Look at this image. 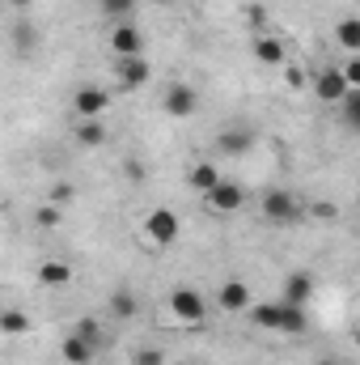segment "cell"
<instances>
[{
	"label": "cell",
	"mask_w": 360,
	"mask_h": 365,
	"mask_svg": "<svg viewBox=\"0 0 360 365\" xmlns=\"http://www.w3.org/2000/svg\"><path fill=\"white\" fill-rule=\"evenodd\" d=\"M259 212H263L268 225H297V221H305V204L288 187H271L263 195V204H259Z\"/></svg>",
	"instance_id": "cell-1"
},
{
	"label": "cell",
	"mask_w": 360,
	"mask_h": 365,
	"mask_svg": "<svg viewBox=\"0 0 360 365\" xmlns=\"http://www.w3.org/2000/svg\"><path fill=\"white\" fill-rule=\"evenodd\" d=\"M170 314L186 323V327H203L208 323V302H203V293L199 289H191V284H182L170 293Z\"/></svg>",
	"instance_id": "cell-2"
},
{
	"label": "cell",
	"mask_w": 360,
	"mask_h": 365,
	"mask_svg": "<svg viewBox=\"0 0 360 365\" xmlns=\"http://www.w3.org/2000/svg\"><path fill=\"white\" fill-rule=\"evenodd\" d=\"M144 234H149V242L153 247H174L182 234V221L174 208H153L149 217H144Z\"/></svg>",
	"instance_id": "cell-3"
},
{
	"label": "cell",
	"mask_w": 360,
	"mask_h": 365,
	"mask_svg": "<svg viewBox=\"0 0 360 365\" xmlns=\"http://www.w3.org/2000/svg\"><path fill=\"white\" fill-rule=\"evenodd\" d=\"M255 145H259V132H255L250 123H229V128L216 132V149H221L225 158H246Z\"/></svg>",
	"instance_id": "cell-4"
},
{
	"label": "cell",
	"mask_w": 360,
	"mask_h": 365,
	"mask_svg": "<svg viewBox=\"0 0 360 365\" xmlns=\"http://www.w3.org/2000/svg\"><path fill=\"white\" fill-rule=\"evenodd\" d=\"M149 77H153V64L144 60V56H127V60H115V81H119V90L123 93H136L149 86Z\"/></svg>",
	"instance_id": "cell-5"
},
{
	"label": "cell",
	"mask_w": 360,
	"mask_h": 365,
	"mask_svg": "<svg viewBox=\"0 0 360 365\" xmlns=\"http://www.w3.org/2000/svg\"><path fill=\"white\" fill-rule=\"evenodd\" d=\"M203 200H208V208H212V212L229 217V212H242V208H246V187H242V182H233V179H221L208 195H203Z\"/></svg>",
	"instance_id": "cell-6"
},
{
	"label": "cell",
	"mask_w": 360,
	"mask_h": 365,
	"mask_svg": "<svg viewBox=\"0 0 360 365\" xmlns=\"http://www.w3.org/2000/svg\"><path fill=\"white\" fill-rule=\"evenodd\" d=\"M162 106H166L170 119H191L199 110V93H195V86H186V81H174V86H166Z\"/></svg>",
	"instance_id": "cell-7"
},
{
	"label": "cell",
	"mask_w": 360,
	"mask_h": 365,
	"mask_svg": "<svg viewBox=\"0 0 360 365\" xmlns=\"http://www.w3.org/2000/svg\"><path fill=\"white\" fill-rule=\"evenodd\" d=\"M106 106H110V93L97 90V86H81L73 93V115L77 119H97V115H106Z\"/></svg>",
	"instance_id": "cell-8"
},
{
	"label": "cell",
	"mask_w": 360,
	"mask_h": 365,
	"mask_svg": "<svg viewBox=\"0 0 360 365\" xmlns=\"http://www.w3.org/2000/svg\"><path fill=\"white\" fill-rule=\"evenodd\" d=\"M110 51H115V60L140 56V51H144V34H140L132 21H119V26L110 30Z\"/></svg>",
	"instance_id": "cell-9"
},
{
	"label": "cell",
	"mask_w": 360,
	"mask_h": 365,
	"mask_svg": "<svg viewBox=\"0 0 360 365\" xmlns=\"http://www.w3.org/2000/svg\"><path fill=\"white\" fill-rule=\"evenodd\" d=\"M275 331H280V336H305V331H309V314H305V306H297V302H280V323H275Z\"/></svg>",
	"instance_id": "cell-10"
},
{
	"label": "cell",
	"mask_w": 360,
	"mask_h": 365,
	"mask_svg": "<svg viewBox=\"0 0 360 365\" xmlns=\"http://www.w3.org/2000/svg\"><path fill=\"white\" fill-rule=\"evenodd\" d=\"M9 38H13V51H17V56H34V51H38V26H34L30 17H17L13 30H9Z\"/></svg>",
	"instance_id": "cell-11"
},
{
	"label": "cell",
	"mask_w": 360,
	"mask_h": 365,
	"mask_svg": "<svg viewBox=\"0 0 360 365\" xmlns=\"http://www.w3.org/2000/svg\"><path fill=\"white\" fill-rule=\"evenodd\" d=\"M216 302H221V310H250V284L246 280H225L216 289Z\"/></svg>",
	"instance_id": "cell-12"
},
{
	"label": "cell",
	"mask_w": 360,
	"mask_h": 365,
	"mask_svg": "<svg viewBox=\"0 0 360 365\" xmlns=\"http://www.w3.org/2000/svg\"><path fill=\"white\" fill-rule=\"evenodd\" d=\"M136 314H140L136 289H132V284H119V289L110 293V319H136Z\"/></svg>",
	"instance_id": "cell-13"
},
{
	"label": "cell",
	"mask_w": 360,
	"mask_h": 365,
	"mask_svg": "<svg viewBox=\"0 0 360 365\" xmlns=\"http://www.w3.org/2000/svg\"><path fill=\"white\" fill-rule=\"evenodd\" d=\"M250 51H255V60H259V64H271V68L288 60V56H284V43H280L275 34H255V43H250Z\"/></svg>",
	"instance_id": "cell-14"
},
{
	"label": "cell",
	"mask_w": 360,
	"mask_h": 365,
	"mask_svg": "<svg viewBox=\"0 0 360 365\" xmlns=\"http://www.w3.org/2000/svg\"><path fill=\"white\" fill-rule=\"evenodd\" d=\"M314 93H318L322 102H331V106H335V102L348 93L344 77H339V68H327V73H318V77H314Z\"/></svg>",
	"instance_id": "cell-15"
},
{
	"label": "cell",
	"mask_w": 360,
	"mask_h": 365,
	"mask_svg": "<svg viewBox=\"0 0 360 365\" xmlns=\"http://www.w3.org/2000/svg\"><path fill=\"white\" fill-rule=\"evenodd\" d=\"M221 179H225V175H221L212 162H195V166L186 170V182H191V191H199V195H208V191H212V187H216Z\"/></svg>",
	"instance_id": "cell-16"
},
{
	"label": "cell",
	"mask_w": 360,
	"mask_h": 365,
	"mask_svg": "<svg viewBox=\"0 0 360 365\" xmlns=\"http://www.w3.org/2000/svg\"><path fill=\"white\" fill-rule=\"evenodd\" d=\"M38 284H47V289H68V284H73V268H68L64 259H47V264H38Z\"/></svg>",
	"instance_id": "cell-17"
},
{
	"label": "cell",
	"mask_w": 360,
	"mask_h": 365,
	"mask_svg": "<svg viewBox=\"0 0 360 365\" xmlns=\"http://www.w3.org/2000/svg\"><path fill=\"white\" fill-rule=\"evenodd\" d=\"M309 293H314V276H309V272H288V276H284V302L305 306V302H309Z\"/></svg>",
	"instance_id": "cell-18"
},
{
	"label": "cell",
	"mask_w": 360,
	"mask_h": 365,
	"mask_svg": "<svg viewBox=\"0 0 360 365\" xmlns=\"http://www.w3.org/2000/svg\"><path fill=\"white\" fill-rule=\"evenodd\" d=\"M73 136H77L81 149H102V145H106V128H102V119H77Z\"/></svg>",
	"instance_id": "cell-19"
},
{
	"label": "cell",
	"mask_w": 360,
	"mask_h": 365,
	"mask_svg": "<svg viewBox=\"0 0 360 365\" xmlns=\"http://www.w3.org/2000/svg\"><path fill=\"white\" fill-rule=\"evenodd\" d=\"M60 357H64L68 365H93V357H97V353H93L81 336H68V340L60 344Z\"/></svg>",
	"instance_id": "cell-20"
},
{
	"label": "cell",
	"mask_w": 360,
	"mask_h": 365,
	"mask_svg": "<svg viewBox=\"0 0 360 365\" xmlns=\"http://www.w3.org/2000/svg\"><path fill=\"white\" fill-rule=\"evenodd\" d=\"M0 331H4V336H26V331H30V314L17 310V306H4V310H0Z\"/></svg>",
	"instance_id": "cell-21"
},
{
	"label": "cell",
	"mask_w": 360,
	"mask_h": 365,
	"mask_svg": "<svg viewBox=\"0 0 360 365\" xmlns=\"http://www.w3.org/2000/svg\"><path fill=\"white\" fill-rule=\"evenodd\" d=\"M335 38H339V47H344L348 56H356L360 51V21L356 17H344V21L335 26Z\"/></svg>",
	"instance_id": "cell-22"
},
{
	"label": "cell",
	"mask_w": 360,
	"mask_h": 365,
	"mask_svg": "<svg viewBox=\"0 0 360 365\" xmlns=\"http://www.w3.org/2000/svg\"><path fill=\"white\" fill-rule=\"evenodd\" d=\"M73 336H81L93 353H102V344H106V331H102V323H97V319H77Z\"/></svg>",
	"instance_id": "cell-23"
},
{
	"label": "cell",
	"mask_w": 360,
	"mask_h": 365,
	"mask_svg": "<svg viewBox=\"0 0 360 365\" xmlns=\"http://www.w3.org/2000/svg\"><path fill=\"white\" fill-rule=\"evenodd\" d=\"M250 314H255V327L275 331V323H280V302H259V306H250Z\"/></svg>",
	"instance_id": "cell-24"
},
{
	"label": "cell",
	"mask_w": 360,
	"mask_h": 365,
	"mask_svg": "<svg viewBox=\"0 0 360 365\" xmlns=\"http://www.w3.org/2000/svg\"><path fill=\"white\" fill-rule=\"evenodd\" d=\"M335 106L344 110V123H348V128H356V123H360V90H348Z\"/></svg>",
	"instance_id": "cell-25"
},
{
	"label": "cell",
	"mask_w": 360,
	"mask_h": 365,
	"mask_svg": "<svg viewBox=\"0 0 360 365\" xmlns=\"http://www.w3.org/2000/svg\"><path fill=\"white\" fill-rule=\"evenodd\" d=\"M60 221H64V208H55V204H38L34 208V225L38 230H55Z\"/></svg>",
	"instance_id": "cell-26"
},
{
	"label": "cell",
	"mask_w": 360,
	"mask_h": 365,
	"mask_svg": "<svg viewBox=\"0 0 360 365\" xmlns=\"http://www.w3.org/2000/svg\"><path fill=\"white\" fill-rule=\"evenodd\" d=\"M97 4H102V13L115 17V21H127V17L136 13V0H97Z\"/></svg>",
	"instance_id": "cell-27"
},
{
	"label": "cell",
	"mask_w": 360,
	"mask_h": 365,
	"mask_svg": "<svg viewBox=\"0 0 360 365\" xmlns=\"http://www.w3.org/2000/svg\"><path fill=\"white\" fill-rule=\"evenodd\" d=\"M284 86H288L292 93H297V90H305V86H309V73H305L301 64H288V68H284Z\"/></svg>",
	"instance_id": "cell-28"
},
{
	"label": "cell",
	"mask_w": 360,
	"mask_h": 365,
	"mask_svg": "<svg viewBox=\"0 0 360 365\" xmlns=\"http://www.w3.org/2000/svg\"><path fill=\"white\" fill-rule=\"evenodd\" d=\"M132 365H166V357H162V349H153V344H140V349L132 353Z\"/></svg>",
	"instance_id": "cell-29"
},
{
	"label": "cell",
	"mask_w": 360,
	"mask_h": 365,
	"mask_svg": "<svg viewBox=\"0 0 360 365\" xmlns=\"http://www.w3.org/2000/svg\"><path fill=\"white\" fill-rule=\"evenodd\" d=\"M73 195H77V187H73V182H55V187H51V195H47V204H55V208H64V204H68Z\"/></svg>",
	"instance_id": "cell-30"
},
{
	"label": "cell",
	"mask_w": 360,
	"mask_h": 365,
	"mask_svg": "<svg viewBox=\"0 0 360 365\" xmlns=\"http://www.w3.org/2000/svg\"><path fill=\"white\" fill-rule=\"evenodd\" d=\"M246 17H250L255 34H263V26H268V9H263V4H250V9H246Z\"/></svg>",
	"instance_id": "cell-31"
},
{
	"label": "cell",
	"mask_w": 360,
	"mask_h": 365,
	"mask_svg": "<svg viewBox=\"0 0 360 365\" xmlns=\"http://www.w3.org/2000/svg\"><path fill=\"white\" fill-rule=\"evenodd\" d=\"M123 175H127L132 182H144V166H140L136 158H127V162H123Z\"/></svg>",
	"instance_id": "cell-32"
},
{
	"label": "cell",
	"mask_w": 360,
	"mask_h": 365,
	"mask_svg": "<svg viewBox=\"0 0 360 365\" xmlns=\"http://www.w3.org/2000/svg\"><path fill=\"white\" fill-rule=\"evenodd\" d=\"M314 217H322V221H335V217H339V208H335V204H314Z\"/></svg>",
	"instance_id": "cell-33"
},
{
	"label": "cell",
	"mask_w": 360,
	"mask_h": 365,
	"mask_svg": "<svg viewBox=\"0 0 360 365\" xmlns=\"http://www.w3.org/2000/svg\"><path fill=\"white\" fill-rule=\"evenodd\" d=\"M9 4H13V9H17V13H26V9H30V4H34V0H9Z\"/></svg>",
	"instance_id": "cell-34"
},
{
	"label": "cell",
	"mask_w": 360,
	"mask_h": 365,
	"mask_svg": "<svg viewBox=\"0 0 360 365\" xmlns=\"http://www.w3.org/2000/svg\"><path fill=\"white\" fill-rule=\"evenodd\" d=\"M153 4H170V0H153Z\"/></svg>",
	"instance_id": "cell-35"
},
{
	"label": "cell",
	"mask_w": 360,
	"mask_h": 365,
	"mask_svg": "<svg viewBox=\"0 0 360 365\" xmlns=\"http://www.w3.org/2000/svg\"><path fill=\"white\" fill-rule=\"evenodd\" d=\"M327 365H344V361H327Z\"/></svg>",
	"instance_id": "cell-36"
}]
</instances>
